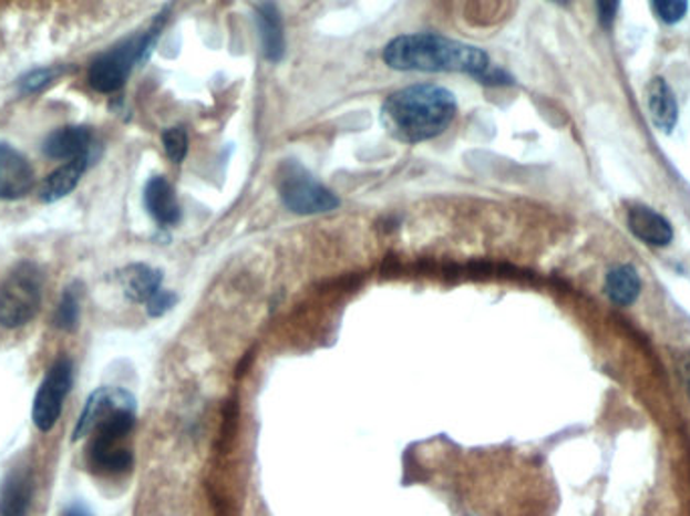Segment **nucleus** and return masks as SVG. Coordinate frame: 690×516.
<instances>
[{"label":"nucleus","instance_id":"f257e3e1","mask_svg":"<svg viewBox=\"0 0 690 516\" xmlns=\"http://www.w3.org/2000/svg\"><path fill=\"white\" fill-rule=\"evenodd\" d=\"M388 68L422 73H466L485 85H507L511 78L491 63L481 47L434 33L402 34L384 49Z\"/></svg>","mask_w":690,"mask_h":516},{"label":"nucleus","instance_id":"f03ea898","mask_svg":"<svg viewBox=\"0 0 690 516\" xmlns=\"http://www.w3.org/2000/svg\"><path fill=\"white\" fill-rule=\"evenodd\" d=\"M456 97L439 85H412L392 93L382 105V124L398 142L420 144L434 140L453 124Z\"/></svg>","mask_w":690,"mask_h":516},{"label":"nucleus","instance_id":"7ed1b4c3","mask_svg":"<svg viewBox=\"0 0 690 516\" xmlns=\"http://www.w3.org/2000/svg\"><path fill=\"white\" fill-rule=\"evenodd\" d=\"M136 426V404L122 405L91 430L87 461L100 474H124L134 464L127 440Z\"/></svg>","mask_w":690,"mask_h":516},{"label":"nucleus","instance_id":"20e7f679","mask_svg":"<svg viewBox=\"0 0 690 516\" xmlns=\"http://www.w3.org/2000/svg\"><path fill=\"white\" fill-rule=\"evenodd\" d=\"M162 24H164V14L156 19V23L152 24L146 33L125 39L124 43L97 56L90 68L91 87L100 93H115L122 90L134 65L144 61L147 53L152 51L162 31Z\"/></svg>","mask_w":690,"mask_h":516},{"label":"nucleus","instance_id":"39448f33","mask_svg":"<svg viewBox=\"0 0 690 516\" xmlns=\"http://www.w3.org/2000/svg\"><path fill=\"white\" fill-rule=\"evenodd\" d=\"M43 299V275L31 262H23L0 285V326L23 327L37 317Z\"/></svg>","mask_w":690,"mask_h":516},{"label":"nucleus","instance_id":"423d86ee","mask_svg":"<svg viewBox=\"0 0 690 516\" xmlns=\"http://www.w3.org/2000/svg\"><path fill=\"white\" fill-rule=\"evenodd\" d=\"M277 188L285 206L295 214L331 213L340 206L338 196L295 159H285L277 169Z\"/></svg>","mask_w":690,"mask_h":516},{"label":"nucleus","instance_id":"0eeeda50","mask_svg":"<svg viewBox=\"0 0 690 516\" xmlns=\"http://www.w3.org/2000/svg\"><path fill=\"white\" fill-rule=\"evenodd\" d=\"M71 383H73V363L63 358L49 370L34 398L33 420L41 432H49L58 424Z\"/></svg>","mask_w":690,"mask_h":516},{"label":"nucleus","instance_id":"6e6552de","mask_svg":"<svg viewBox=\"0 0 690 516\" xmlns=\"http://www.w3.org/2000/svg\"><path fill=\"white\" fill-rule=\"evenodd\" d=\"M33 186L34 172L29 159L9 144H0V200H21Z\"/></svg>","mask_w":690,"mask_h":516},{"label":"nucleus","instance_id":"1a4fd4ad","mask_svg":"<svg viewBox=\"0 0 690 516\" xmlns=\"http://www.w3.org/2000/svg\"><path fill=\"white\" fill-rule=\"evenodd\" d=\"M130 404H136V400L132 398V393L120 390V388H100L97 392L91 393L85 410L81 414L80 424L75 427L73 440L90 436L91 430L97 426L105 415L112 414L122 405Z\"/></svg>","mask_w":690,"mask_h":516},{"label":"nucleus","instance_id":"9d476101","mask_svg":"<svg viewBox=\"0 0 690 516\" xmlns=\"http://www.w3.org/2000/svg\"><path fill=\"white\" fill-rule=\"evenodd\" d=\"M144 204H146L147 214L162 228H171V226L181 223L182 210L178 196H176L174 186L166 178H162V176L150 178L146 190H144Z\"/></svg>","mask_w":690,"mask_h":516},{"label":"nucleus","instance_id":"9b49d317","mask_svg":"<svg viewBox=\"0 0 690 516\" xmlns=\"http://www.w3.org/2000/svg\"><path fill=\"white\" fill-rule=\"evenodd\" d=\"M93 134L85 125H65L53 134L47 135L43 142V154L53 159H75V157L91 156Z\"/></svg>","mask_w":690,"mask_h":516},{"label":"nucleus","instance_id":"f8f14e48","mask_svg":"<svg viewBox=\"0 0 690 516\" xmlns=\"http://www.w3.org/2000/svg\"><path fill=\"white\" fill-rule=\"evenodd\" d=\"M257 27H259L262 55L271 63H279L285 56V27L281 12L272 0H262L255 7Z\"/></svg>","mask_w":690,"mask_h":516},{"label":"nucleus","instance_id":"ddd939ff","mask_svg":"<svg viewBox=\"0 0 690 516\" xmlns=\"http://www.w3.org/2000/svg\"><path fill=\"white\" fill-rule=\"evenodd\" d=\"M33 498V478L27 468H17L0 488V516H27Z\"/></svg>","mask_w":690,"mask_h":516},{"label":"nucleus","instance_id":"4468645a","mask_svg":"<svg viewBox=\"0 0 690 516\" xmlns=\"http://www.w3.org/2000/svg\"><path fill=\"white\" fill-rule=\"evenodd\" d=\"M646 103L652 124L662 132H672V127L679 122V105L674 100V93L668 87L662 78L652 79L646 87Z\"/></svg>","mask_w":690,"mask_h":516},{"label":"nucleus","instance_id":"2eb2a0df","mask_svg":"<svg viewBox=\"0 0 690 516\" xmlns=\"http://www.w3.org/2000/svg\"><path fill=\"white\" fill-rule=\"evenodd\" d=\"M628 225L634 235L650 247H667L672 240V228L667 218L648 206H632L628 213Z\"/></svg>","mask_w":690,"mask_h":516},{"label":"nucleus","instance_id":"dca6fc26","mask_svg":"<svg viewBox=\"0 0 690 516\" xmlns=\"http://www.w3.org/2000/svg\"><path fill=\"white\" fill-rule=\"evenodd\" d=\"M90 159L91 156L69 159L68 164H63L53 174H49L45 182H43V186H41V200L43 203H58V200L65 198L71 192L75 190L78 184H80L81 176L85 174V169L90 168Z\"/></svg>","mask_w":690,"mask_h":516},{"label":"nucleus","instance_id":"f3484780","mask_svg":"<svg viewBox=\"0 0 690 516\" xmlns=\"http://www.w3.org/2000/svg\"><path fill=\"white\" fill-rule=\"evenodd\" d=\"M120 282L130 301L147 303L156 292L162 291V272L147 265H130L120 272Z\"/></svg>","mask_w":690,"mask_h":516},{"label":"nucleus","instance_id":"a211bd4d","mask_svg":"<svg viewBox=\"0 0 690 516\" xmlns=\"http://www.w3.org/2000/svg\"><path fill=\"white\" fill-rule=\"evenodd\" d=\"M606 292L616 305H632L640 295V277L630 265L610 270L606 279Z\"/></svg>","mask_w":690,"mask_h":516},{"label":"nucleus","instance_id":"6ab92c4d","mask_svg":"<svg viewBox=\"0 0 690 516\" xmlns=\"http://www.w3.org/2000/svg\"><path fill=\"white\" fill-rule=\"evenodd\" d=\"M80 291L78 287H69L63 292L61 301H59L58 311H55V326L63 331H73L80 326Z\"/></svg>","mask_w":690,"mask_h":516},{"label":"nucleus","instance_id":"aec40b11","mask_svg":"<svg viewBox=\"0 0 690 516\" xmlns=\"http://www.w3.org/2000/svg\"><path fill=\"white\" fill-rule=\"evenodd\" d=\"M164 149L174 164H182L188 154V134L184 127H171L162 134Z\"/></svg>","mask_w":690,"mask_h":516},{"label":"nucleus","instance_id":"412c9836","mask_svg":"<svg viewBox=\"0 0 690 516\" xmlns=\"http://www.w3.org/2000/svg\"><path fill=\"white\" fill-rule=\"evenodd\" d=\"M61 73H63L61 68L34 69V71L21 78L19 87H21L23 93H37V91L45 90L47 85L53 83Z\"/></svg>","mask_w":690,"mask_h":516},{"label":"nucleus","instance_id":"4be33fe9","mask_svg":"<svg viewBox=\"0 0 690 516\" xmlns=\"http://www.w3.org/2000/svg\"><path fill=\"white\" fill-rule=\"evenodd\" d=\"M652 9L662 23L677 24L684 19L689 0H650Z\"/></svg>","mask_w":690,"mask_h":516},{"label":"nucleus","instance_id":"5701e85b","mask_svg":"<svg viewBox=\"0 0 690 516\" xmlns=\"http://www.w3.org/2000/svg\"><path fill=\"white\" fill-rule=\"evenodd\" d=\"M174 303H176V295L172 291H164V289H162V291L156 292V295L147 301V313L152 314V317H159V314L171 311Z\"/></svg>","mask_w":690,"mask_h":516},{"label":"nucleus","instance_id":"b1692460","mask_svg":"<svg viewBox=\"0 0 690 516\" xmlns=\"http://www.w3.org/2000/svg\"><path fill=\"white\" fill-rule=\"evenodd\" d=\"M598 2V17H600L601 27L610 29L614 19H616V12L620 7V0H596Z\"/></svg>","mask_w":690,"mask_h":516},{"label":"nucleus","instance_id":"393cba45","mask_svg":"<svg viewBox=\"0 0 690 516\" xmlns=\"http://www.w3.org/2000/svg\"><path fill=\"white\" fill-rule=\"evenodd\" d=\"M680 380L682 385L687 390V395L690 398V353H684L679 361Z\"/></svg>","mask_w":690,"mask_h":516},{"label":"nucleus","instance_id":"a878e982","mask_svg":"<svg viewBox=\"0 0 690 516\" xmlns=\"http://www.w3.org/2000/svg\"><path fill=\"white\" fill-rule=\"evenodd\" d=\"M61 516H91V515L90 513H87V508H85V506L75 505V506H69L68 510H65V513H63V515Z\"/></svg>","mask_w":690,"mask_h":516},{"label":"nucleus","instance_id":"bb28decb","mask_svg":"<svg viewBox=\"0 0 690 516\" xmlns=\"http://www.w3.org/2000/svg\"><path fill=\"white\" fill-rule=\"evenodd\" d=\"M557 4H569V0H554Z\"/></svg>","mask_w":690,"mask_h":516}]
</instances>
